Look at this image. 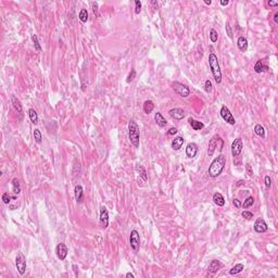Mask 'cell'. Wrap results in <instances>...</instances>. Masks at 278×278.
<instances>
[{
    "instance_id": "6da1fadb",
    "label": "cell",
    "mask_w": 278,
    "mask_h": 278,
    "mask_svg": "<svg viewBox=\"0 0 278 278\" xmlns=\"http://www.w3.org/2000/svg\"><path fill=\"white\" fill-rule=\"evenodd\" d=\"M225 166H226V156L220 154L211 162V165L207 169V175L211 178L218 177L223 173Z\"/></svg>"
},
{
    "instance_id": "7a4b0ae2",
    "label": "cell",
    "mask_w": 278,
    "mask_h": 278,
    "mask_svg": "<svg viewBox=\"0 0 278 278\" xmlns=\"http://www.w3.org/2000/svg\"><path fill=\"white\" fill-rule=\"evenodd\" d=\"M128 139L130 145L134 148L139 147V141H140V130L139 126L134 120H130L128 123Z\"/></svg>"
},
{
    "instance_id": "3957f363",
    "label": "cell",
    "mask_w": 278,
    "mask_h": 278,
    "mask_svg": "<svg viewBox=\"0 0 278 278\" xmlns=\"http://www.w3.org/2000/svg\"><path fill=\"white\" fill-rule=\"evenodd\" d=\"M209 65L210 69H211V72L213 74L214 80H215L216 84H220L222 83V71H220V63H218V59L216 57V54L214 52H211L209 54Z\"/></svg>"
},
{
    "instance_id": "277c9868",
    "label": "cell",
    "mask_w": 278,
    "mask_h": 278,
    "mask_svg": "<svg viewBox=\"0 0 278 278\" xmlns=\"http://www.w3.org/2000/svg\"><path fill=\"white\" fill-rule=\"evenodd\" d=\"M223 146H224V140L220 138V136L217 135V134L214 135L209 141V146H207V156H213L214 152H215V150L217 149V148L220 151H222Z\"/></svg>"
},
{
    "instance_id": "5b68a950",
    "label": "cell",
    "mask_w": 278,
    "mask_h": 278,
    "mask_svg": "<svg viewBox=\"0 0 278 278\" xmlns=\"http://www.w3.org/2000/svg\"><path fill=\"white\" fill-rule=\"evenodd\" d=\"M172 87H173V89L175 90L176 94L179 95L182 98H187L190 95V89L187 85L182 84V83H178V82H174L172 84Z\"/></svg>"
},
{
    "instance_id": "8992f818",
    "label": "cell",
    "mask_w": 278,
    "mask_h": 278,
    "mask_svg": "<svg viewBox=\"0 0 278 278\" xmlns=\"http://www.w3.org/2000/svg\"><path fill=\"white\" fill-rule=\"evenodd\" d=\"M129 245L130 248L133 249L134 252L139 251L140 248V237H139V233L136 229L130 231V236H129Z\"/></svg>"
},
{
    "instance_id": "52a82bcc",
    "label": "cell",
    "mask_w": 278,
    "mask_h": 278,
    "mask_svg": "<svg viewBox=\"0 0 278 278\" xmlns=\"http://www.w3.org/2000/svg\"><path fill=\"white\" fill-rule=\"evenodd\" d=\"M15 265L18 272L20 273V275H24L26 272V259H25L24 254L22 252H19L15 259Z\"/></svg>"
},
{
    "instance_id": "ba28073f",
    "label": "cell",
    "mask_w": 278,
    "mask_h": 278,
    "mask_svg": "<svg viewBox=\"0 0 278 278\" xmlns=\"http://www.w3.org/2000/svg\"><path fill=\"white\" fill-rule=\"evenodd\" d=\"M220 116H222V118L225 121L226 123H228L229 125H235V123H236V120H235L234 115H233V113L230 112V110L228 109V108L226 107V105H223L222 108H220Z\"/></svg>"
},
{
    "instance_id": "9c48e42d",
    "label": "cell",
    "mask_w": 278,
    "mask_h": 278,
    "mask_svg": "<svg viewBox=\"0 0 278 278\" xmlns=\"http://www.w3.org/2000/svg\"><path fill=\"white\" fill-rule=\"evenodd\" d=\"M242 149H243V141L241 138H237V139H235L234 141H233V143H231V154H233V156H238L241 154V152H242Z\"/></svg>"
},
{
    "instance_id": "30bf717a",
    "label": "cell",
    "mask_w": 278,
    "mask_h": 278,
    "mask_svg": "<svg viewBox=\"0 0 278 278\" xmlns=\"http://www.w3.org/2000/svg\"><path fill=\"white\" fill-rule=\"evenodd\" d=\"M67 252H69V250H67V247L65 246V243L61 242V243H59V245L57 246L56 253H57V256H58L59 260L64 261L65 259H66V256H67Z\"/></svg>"
},
{
    "instance_id": "8fae6325",
    "label": "cell",
    "mask_w": 278,
    "mask_h": 278,
    "mask_svg": "<svg viewBox=\"0 0 278 278\" xmlns=\"http://www.w3.org/2000/svg\"><path fill=\"white\" fill-rule=\"evenodd\" d=\"M100 225L102 228H107L109 226V212L103 205L100 207Z\"/></svg>"
},
{
    "instance_id": "7c38bea8",
    "label": "cell",
    "mask_w": 278,
    "mask_h": 278,
    "mask_svg": "<svg viewBox=\"0 0 278 278\" xmlns=\"http://www.w3.org/2000/svg\"><path fill=\"white\" fill-rule=\"evenodd\" d=\"M254 230L259 234H263V233H266L267 229H268V226H267L266 222H265L263 218H258L254 223Z\"/></svg>"
},
{
    "instance_id": "4fadbf2b",
    "label": "cell",
    "mask_w": 278,
    "mask_h": 278,
    "mask_svg": "<svg viewBox=\"0 0 278 278\" xmlns=\"http://www.w3.org/2000/svg\"><path fill=\"white\" fill-rule=\"evenodd\" d=\"M198 151H199V148L197 146V143H188L187 147H186V156L188 158H195L197 156V153H198Z\"/></svg>"
},
{
    "instance_id": "5bb4252c",
    "label": "cell",
    "mask_w": 278,
    "mask_h": 278,
    "mask_svg": "<svg viewBox=\"0 0 278 278\" xmlns=\"http://www.w3.org/2000/svg\"><path fill=\"white\" fill-rule=\"evenodd\" d=\"M169 114L174 120H182L185 118V111L180 108H174V109L169 110Z\"/></svg>"
},
{
    "instance_id": "9a60e30c",
    "label": "cell",
    "mask_w": 278,
    "mask_h": 278,
    "mask_svg": "<svg viewBox=\"0 0 278 278\" xmlns=\"http://www.w3.org/2000/svg\"><path fill=\"white\" fill-rule=\"evenodd\" d=\"M223 266H224V265H223V263L220 262V261L213 260V261H211V263L209 264V272L212 274H216L220 269L223 268Z\"/></svg>"
},
{
    "instance_id": "2e32d148",
    "label": "cell",
    "mask_w": 278,
    "mask_h": 278,
    "mask_svg": "<svg viewBox=\"0 0 278 278\" xmlns=\"http://www.w3.org/2000/svg\"><path fill=\"white\" fill-rule=\"evenodd\" d=\"M237 47L241 52H246L248 50V39L243 36H240L237 40Z\"/></svg>"
},
{
    "instance_id": "e0dca14e",
    "label": "cell",
    "mask_w": 278,
    "mask_h": 278,
    "mask_svg": "<svg viewBox=\"0 0 278 278\" xmlns=\"http://www.w3.org/2000/svg\"><path fill=\"white\" fill-rule=\"evenodd\" d=\"M184 143H185V139L182 137H180V136H178V137L174 138V140L172 141V143H171L172 149L175 150V151H177V150H179L180 148L182 147Z\"/></svg>"
},
{
    "instance_id": "ac0fdd59",
    "label": "cell",
    "mask_w": 278,
    "mask_h": 278,
    "mask_svg": "<svg viewBox=\"0 0 278 278\" xmlns=\"http://www.w3.org/2000/svg\"><path fill=\"white\" fill-rule=\"evenodd\" d=\"M74 192H75V199L78 203L83 202V199H84V190H83V187L80 185H76L75 189H74Z\"/></svg>"
},
{
    "instance_id": "d6986e66",
    "label": "cell",
    "mask_w": 278,
    "mask_h": 278,
    "mask_svg": "<svg viewBox=\"0 0 278 278\" xmlns=\"http://www.w3.org/2000/svg\"><path fill=\"white\" fill-rule=\"evenodd\" d=\"M213 202L215 203L217 207H224L225 205V198L222 194L220 192H215L213 195Z\"/></svg>"
},
{
    "instance_id": "ffe728a7",
    "label": "cell",
    "mask_w": 278,
    "mask_h": 278,
    "mask_svg": "<svg viewBox=\"0 0 278 278\" xmlns=\"http://www.w3.org/2000/svg\"><path fill=\"white\" fill-rule=\"evenodd\" d=\"M154 121H156V123L160 127H164L167 125V121L165 120V118L160 113V112H156V113L154 114Z\"/></svg>"
},
{
    "instance_id": "44dd1931",
    "label": "cell",
    "mask_w": 278,
    "mask_h": 278,
    "mask_svg": "<svg viewBox=\"0 0 278 278\" xmlns=\"http://www.w3.org/2000/svg\"><path fill=\"white\" fill-rule=\"evenodd\" d=\"M11 102H12V105H13V108L15 109V111L18 112V113H22V112H23V107H22V105H21V101L19 100V99L16 98L14 95H12V96H11Z\"/></svg>"
},
{
    "instance_id": "7402d4cb",
    "label": "cell",
    "mask_w": 278,
    "mask_h": 278,
    "mask_svg": "<svg viewBox=\"0 0 278 278\" xmlns=\"http://www.w3.org/2000/svg\"><path fill=\"white\" fill-rule=\"evenodd\" d=\"M188 122H189V124L191 125V127H192L194 130H201V129L204 127V124H203L202 122H199V121L194 120L192 118H189Z\"/></svg>"
},
{
    "instance_id": "603a6c76",
    "label": "cell",
    "mask_w": 278,
    "mask_h": 278,
    "mask_svg": "<svg viewBox=\"0 0 278 278\" xmlns=\"http://www.w3.org/2000/svg\"><path fill=\"white\" fill-rule=\"evenodd\" d=\"M268 70V66L267 65H264L263 64V61L262 60H258L255 63V65H254V71L256 72V73H263L264 71H267Z\"/></svg>"
},
{
    "instance_id": "cb8c5ba5",
    "label": "cell",
    "mask_w": 278,
    "mask_h": 278,
    "mask_svg": "<svg viewBox=\"0 0 278 278\" xmlns=\"http://www.w3.org/2000/svg\"><path fill=\"white\" fill-rule=\"evenodd\" d=\"M243 268H245V265L242 263H238V264H236L235 266H233L229 269V274L230 275H238L239 273H241L243 271Z\"/></svg>"
},
{
    "instance_id": "d4e9b609",
    "label": "cell",
    "mask_w": 278,
    "mask_h": 278,
    "mask_svg": "<svg viewBox=\"0 0 278 278\" xmlns=\"http://www.w3.org/2000/svg\"><path fill=\"white\" fill-rule=\"evenodd\" d=\"M154 109V103L152 100H147L143 103V112L146 114H150Z\"/></svg>"
},
{
    "instance_id": "484cf974",
    "label": "cell",
    "mask_w": 278,
    "mask_h": 278,
    "mask_svg": "<svg viewBox=\"0 0 278 278\" xmlns=\"http://www.w3.org/2000/svg\"><path fill=\"white\" fill-rule=\"evenodd\" d=\"M136 169L138 171V173H139V176L143 178V182H147V180H148V174H147V172H146L145 167H143V165H137V166H136Z\"/></svg>"
},
{
    "instance_id": "4316f807",
    "label": "cell",
    "mask_w": 278,
    "mask_h": 278,
    "mask_svg": "<svg viewBox=\"0 0 278 278\" xmlns=\"http://www.w3.org/2000/svg\"><path fill=\"white\" fill-rule=\"evenodd\" d=\"M254 133H255V135L259 136V137L265 138V129L261 124H256L255 126H254Z\"/></svg>"
},
{
    "instance_id": "83f0119b",
    "label": "cell",
    "mask_w": 278,
    "mask_h": 278,
    "mask_svg": "<svg viewBox=\"0 0 278 278\" xmlns=\"http://www.w3.org/2000/svg\"><path fill=\"white\" fill-rule=\"evenodd\" d=\"M1 199H2V201H3L5 204H10V202H11L12 200H16L18 198H16L15 196H11V195H9V192H3Z\"/></svg>"
},
{
    "instance_id": "f1b7e54d",
    "label": "cell",
    "mask_w": 278,
    "mask_h": 278,
    "mask_svg": "<svg viewBox=\"0 0 278 278\" xmlns=\"http://www.w3.org/2000/svg\"><path fill=\"white\" fill-rule=\"evenodd\" d=\"M12 190L15 195H19L21 192V185H20V180L18 178H13L12 180Z\"/></svg>"
},
{
    "instance_id": "f546056e",
    "label": "cell",
    "mask_w": 278,
    "mask_h": 278,
    "mask_svg": "<svg viewBox=\"0 0 278 278\" xmlns=\"http://www.w3.org/2000/svg\"><path fill=\"white\" fill-rule=\"evenodd\" d=\"M28 118H29V120H31V122L33 123V124H37L38 123V114L34 109H29L28 110Z\"/></svg>"
},
{
    "instance_id": "4dcf8cb0",
    "label": "cell",
    "mask_w": 278,
    "mask_h": 278,
    "mask_svg": "<svg viewBox=\"0 0 278 278\" xmlns=\"http://www.w3.org/2000/svg\"><path fill=\"white\" fill-rule=\"evenodd\" d=\"M78 19L80 20V22L86 23L88 21V11L86 9H82L78 13Z\"/></svg>"
},
{
    "instance_id": "1f68e13d",
    "label": "cell",
    "mask_w": 278,
    "mask_h": 278,
    "mask_svg": "<svg viewBox=\"0 0 278 278\" xmlns=\"http://www.w3.org/2000/svg\"><path fill=\"white\" fill-rule=\"evenodd\" d=\"M253 204H254V198L252 196H250V197H248V198L246 199L245 202H243V204H241V207H242L243 209H247V207H252Z\"/></svg>"
},
{
    "instance_id": "d6a6232c",
    "label": "cell",
    "mask_w": 278,
    "mask_h": 278,
    "mask_svg": "<svg viewBox=\"0 0 278 278\" xmlns=\"http://www.w3.org/2000/svg\"><path fill=\"white\" fill-rule=\"evenodd\" d=\"M33 135H34V138H35V141H36V143H41L42 136H41V133H40L39 129H38V128L34 129Z\"/></svg>"
},
{
    "instance_id": "836d02e7",
    "label": "cell",
    "mask_w": 278,
    "mask_h": 278,
    "mask_svg": "<svg viewBox=\"0 0 278 278\" xmlns=\"http://www.w3.org/2000/svg\"><path fill=\"white\" fill-rule=\"evenodd\" d=\"M210 39H211L212 42H216L217 41V38H218V34L217 32L215 31L214 28H211V31H210Z\"/></svg>"
},
{
    "instance_id": "e575fe53",
    "label": "cell",
    "mask_w": 278,
    "mask_h": 278,
    "mask_svg": "<svg viewBox=\"0 0 278 278\" xmlns=\"http://www.w3.org/2000/svg\"><path fill=\"white\" fill-rule=\"evenodd\" d=\"M32 40H33V44H34V47L37 51H41V47H40L39 41H38V38L36 35H32Z\"/></svg>"
},
{
    "instance_id": "d590c367",
    "label": "cell",
    "mask_w": 278,
    "mask_h": 278,
    "mask_svg": "<svg viewBox=\"0 0 278 278\" xmlns=\"http://www.w3.org/2000/svg\"><path fill=\"white\" fill-rule=\"evenodd\" d=\"M225 29H226V34H227V35H228V37L231 39V38H233V29H231L230 24H229L228 21H227V22H226V25H225Z\"/></svg>"
},
{
    "instance_id": "8d00e7d4",
    "label": "cell",
    "mask_w": 278,
    "mask_h": 278,
    "mask_svg": "<svg viewBox=\"0 0 278 278\" xmlns=\"http://www.w3.org/2000/svg\"><path fill=\"white\" fill-rule=\"evenodd\" d=\"M212 82L210 79H207L204 82V89H205V91H207V92H211L212 91Z\"/></svg>"
},
{
    "instance_id": "74e56055",
    "label": "cell",
    "mask_w": 278,
    "mask_h": 278,
    "mask_svg": "<svg viewBox=\"0 0 278 278\" xmlns=\"http://www.w3.org/2000/svg\"><path fill=\"white\" fill-rule=\"evenodd\" d=\"M141 11V1L140 0H136L135 1V13L139 14Z\"/></svg>"
},
{
    "instance_id": "f35d334b",
    "label": "cell",
    "mask_w": 278,
    "mask_h": 278,
    "mask_svg": "<svg viewBox=\"0 0 278 278\" xmlns=\"http://www.w3.org/2000/svg\"><path fill=\"white\" fill-rule=\"evenodd\" d=\"M136 78V71L135 70H131L130 73L128 74V76H127V83H131L134 79Z\"/></svg>"
},
{
    "instance_id": "ab89813d",
    "label": "cell",
    "mask_w": 278,
    "mask_h": 278,
    "mask_svg": "<svg viewBox=\"0 0 278 278\" xmlns=\"http://www.w3.org/2000/svg\"><path fill=\"white\" fill-rule=\"evenodd\" d=\"M241 216H242L243 218H246V220H251V218L253 217V213H252V212H249V211H243L242 213H241Z\"/></svg>"
},
{
    "instance_id": "60d3db41",
    "label": "cell",
    "mask_w": 278,
    "mask_h": 278,
    "mask_svg": "<svg viewBox=\"0 0 278 278\" xmlns=\"http://www.w3.org/2000/svg\"><path fill=\"white\" fill-rule=\"evenodd\" d=\"M264 182H265V187H266L267 189H269V188H271V186H272V178L269 177L268 175L265 176V178H264Z\"/></svg>"
},
{
    "instance_id": "b9f144b4",
    "label": "cell",
    "mask_w": 278,
    "mask_h": 278,
    "mask_svg": "<svg viewBox=\"0 0 278 278\" xmlns=\"http://www.w3.org/2000/svg\"><path fill=\"white\" fill-rule=\"evenodd\" d=\"M91 7H92V11H94V14H95V15L98 16V3H97L96 1L91 2Z\"/></svg>"
},
{
    "instance_id": "7bdbcfd3",
    "label": "cell",
    "mask_w": 278,
    "mask_h": 278,
    "mask_svg": "<svg viewBox=\"0 0 278 278\" xmlns=\"http://www.w3.org/2000/svg\"><path fill=\"white\" fill-rule=\"evenodd\" d=\"M177 128H176V127H172V128H169V131H167V135H169V136H173V135H176V134H177Z\"/></svg>"
},
{
    "instance_id": "ee69618b",
    "label": "cell",
    "mask_w": 278,
    "mask_h": 278,
    "mask_svg": "<svg viewBox=\"0 0 278 278\" xmlns=\"http://www.w3.org/2000/svg\"><path fill=\"white\" fill-rule=\"evenodd\" d=\"M233 204H234L235 207H237V209H240L241 207V202L238 200V199H234V200H233Z\"/></svg>"
},
{
    "instance_id": "f6af8a7d",
    "label": "cell",
    "mask_w": 278,
    "mask_h": 278,
    "mask_svg": "<svg viewBox=\"0 0 278 278\" xmlns=\"http://www.w3.org/2000/svg\"><path fill=\"white\" fill-rule=\"evenodd\" d=\"M246 169H247V172H248V174H249L250 176L253 175V169H252L251 165H250V164H247V165H246Z\"/></svg>"
},
{
    "instance_id": "bcb514c9",
    "label": "cell",
    "mask_w": 278,
    "mask_h": 278,
    "mask_svg": "<svg viewBox=\"0 0 278 278\" xmlns=\"http://www.w3.org/2000/svg\"><path fill=\"white\" fill-rule=\"evenodd\" d=\"M267 3H268L269 7H277L278 6V1H271V0H269Z\"/></svg>"
},
{
    "instance_id": "7dc6e473",
    "label": "cell",
    "mask_w": 278,
    "mask_h": 278,
    "mask_svg": "<svg viewBox=\"0 0 278 278\" xmlns=\"http://www.w3.org/2000/svg\"><path fill=\"white\" fill-rule=\"evenodd\" d=\"M73 269H74V272H75V276H77L78 275V271H77V265L76 264H73Z\"/></svg>"
},
{
    "instance_id": "c3c4849f",
    "label": "cell",
    "mask_w": 278,
    "mask_h": 278,
    "mask_svg": "<svg viewBox=\"0 0 278 278\" xmlns=\"http://www.w3.org/2000/svg\"><path fill=\"white\" fill-rule=\"evenodd\" d=\"M220 3V6H227L229 3V1L228 0H222Z\"/></svg>"
},
{
    "instance_id": "681fc988",
    "label": "cell",
    "mask_w": 278,
    "mask_h": 278,
    "mask_svg": "<svg viewBox=\"0 0 278 278\" xmlns=\"http://www.w3.org/2000/svg\"><path fill=\"white\" fill-rule=\"evenodd\" d=\"M274 22L278 23V12H275V14H274Z\"/></svg>"
},
{
    "instance_id": "f907efd6",
    "label": "cell",
    "mask_w": 278,
    "mask_h": 278,
    "mask_svg": "<svg viewBox=\"0 0 278 278\" xmlns=\"http://www.w3.org/2000/svg\"><path fill=\"white\" fill-rule=\"evenodd\" d=\"M126 277L127 278H135V275H134L133 273H130V272H128V273L126 274Z\"/></svg>"
},
{
    "instance_id": "816d5d0a",
    "label": "cell",
    "mask_w": 278,
    "mask_h": 278,
    "mask_svg": "<svg viewBox=\"0 0 278 278\" xmlns=\"http://www.w3.org/2000/svg\"><path fill=\"white\" fill-rule=\"evenodd\" d=\"M204 3H205V5H207V6H210L212 3V1H211V0H204Z\"/></svg>"
}]
</instances>
